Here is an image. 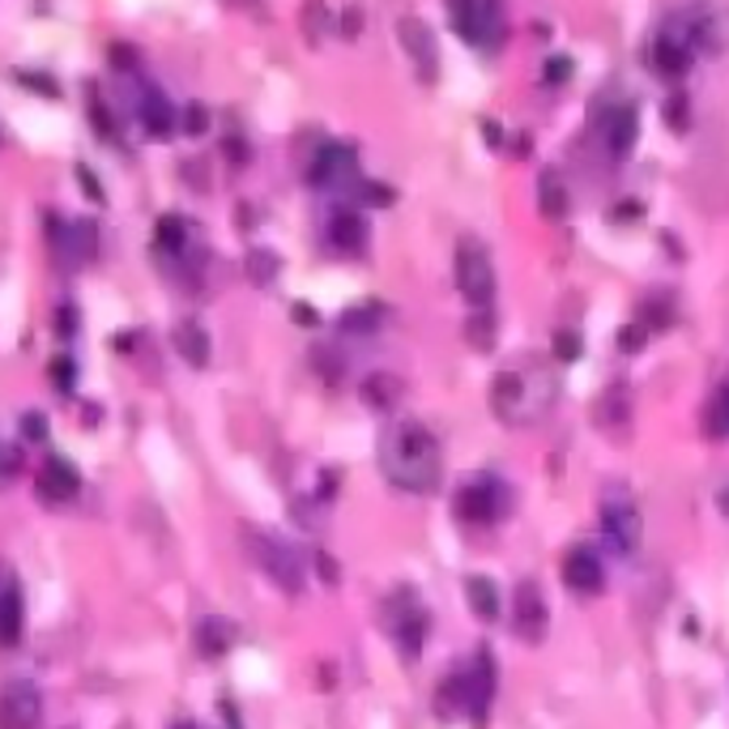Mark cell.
I'll return each mask as SVG.
<instances>
[{
  "mask_svg": "<svg viewBox=\"0 0 729 729\" xmlns=\"http://www.w3.org/2000/svg\"><path fill=\"white\" fill-rule=\"evenodd\" d=\"M380 465L384 478L397 486V491H410V495H431L440 491V478H444V457H440V440L431 436V427H422L418 418H397L388 427L380 444Z\"/></svg>",
  "mask_w": 729,
  "mask_h": 729,
  "instance_id": "1",
  "label": "cell"
},
{
  "mask_svg": "<svg viewBox=\"0 0 729 729\" xmlns=\"http://www.w3.org/2000/svg\"><path fill=\"white\" fill-rule=\"evenodd\" d=\"M452 26L474 47H500L504 43V9L495 0H448Z\"/></svg>",
  "mask_w": 729,
  "mask_h": 729,
  "instance_id": "2",
  "label": "cell"
},
{
  "mask_svg": "<svg viewBox=\"0 0 729 729\" xmlns=\"http://www.w3.org/2000/svg\"><path fill=\"white\" fill-rule=\"evenodd\" d=\"M602 534L619 555H635L640 538H644V521L640 507L632 504V495L623 486H605L602 495Z\"/></svg>",
  "mask_w": 729,
  "mask_h": 729,
  "instance_id": "3",
  "label": "cell"
},
{
  "mask_svg": "<svg viewBox=\"0 0 729 729\" xmlns=\"http://www.w3.org/2000/svg\"><path fill=\"white\" fill-rule=\"evenodd\" d=\"M452 265H457V290L465 294V303L470 308H486L495 299V265H491L486 248L478 239H461Z\"/></svg>",
  "mask_w": 729,
  "mask_h": 729,
  "instance_id": "4",
  "label": "cell"
},
{
  "mask_svg": "<svg viewBox=\"0 0 729 729\" xmlns=\"http://www.w3.org/2000/svg\"><path fill=\"white\" fill-rule=\"evenodd\" d=\"M384 628L397 640V648H401L406 657H414V653L427 644V635H431V614L414 602V593L401 589V593H393L388 605H384Z\"/></svg>",
  "mask_w": 729,
  "mask_h": 729,
  "instance_id": "5",
  "label": "cell"
},
{
  "mask_svg": "<svg viewBox=\"0 0 729 729\" xmlns=\"http://www.w3.org/2000/svg\"><path fill=\"white\" fill-rule=\"evenodd\" d=\"M253 555L256 564L269 571V580L282 589V593H303V559H299V550L290 546V542L274 538V534H253Z\"/></svg>",
  "mask_w": 729,
  "mask_h": 729,
  "instance_id": "6",
  "label": "cell"
},
{
  "mask_svg": "<svg viewBox=\"0 0 729 729\" xmlns=\"http://www.w3.org/2000/svg\"><path fill=\"white\" fill-rule=\"evenodd\" d=\"M452 512L465 521V525H495L507 512V491L500 478H470L457 500H452Z\"/></svg>",
  "mask_w": 729,
  "mask_h": 729,
  "instance_id": "7",
  "label": "cell"
},
{
  "mask_svg": "<svg viewBox=\"0 0 729 729\" xmlns=\"http://www.w3.org/2000/svg\"><path fill=\"white\" fill-rule=\"evenodd\" d=\"M512 632L521 635L525 644H542L546 632H550V610H546V598L534 580H521L516 585V598H512Z\"/></svg>",
  "mask_w": 729,
  "mask_h": 729,
  "instance_id": "8",
  "label": "cell"
},
{
  "mask_svg": "<svg viewBox=\"0 0 729 729\" xmlns=\"http://www.w3.org/2000/svg\"><path fill=\"white\" fill-rule=\"evenodd\" d=\"M43 726V696L26 678H13L0 692V729H39Z\"/></svg>",
  "mask_w": 729,
  "mask_h": 729,
  "instance_id": "9",
  "label": "cell"
},
{
  "mask_svg": "<svg viewBox=\"0 0 729 729\" xmlns=\"http://www.w3.org/2000/svg\"><path fill=\"white\" fill-rule=\"evenodd\" d=\"M77 491H82V474H77L64 457H47V461L39 465V474H34V495L47 507H64L68 500H77Z\"/></svg>",
  "mask_w": 729,
  "mask_h": 729,
  "instance_id": "10",
  "label": "cell"
},
{
  "mask_svg": "<svg viewBox=\"0 0 729 729\" xmlns=\"http://www.w3.org/2000/svg\"><path fill=\"white\" fill-rule=\"evenodd\" d=\"M564 580H568L571 593H580V598L602 593L605 568H602V559H598V550H593V546H571L568 559H564Z\"/></svg>",
  "mask_w": 729,
  "mask_h": 729,
  "instance_id": "11",
  "label": "cell"
},
{
  "mask_svg": "<svg viewBox=\"0 0 729 729\" xmlns=\"http://www.w3.org/2000/svg\"><path fill=\"white\" fill-rule=\"evenodd\" d=\"M491 410L504 422H521L529 414V380L521 372H500L491 380Z\"/></svg>",
  "mask_w": 729,
  "mask_h": 729,
  "instance_id": "12",
  "label": "cell"
},
{
  "mask_svg": "<svg viewBox=\"0 0 729 729\" xmlns=\"http://www.w3.org/2000/svg\"><path fill=\"white\" fill-rule=\"evenodd\" d=\"M308 180L317 189H337V184L358 180L354 175V150L350 146H324L317 154V162H312V171H308Z\"/></svg>",
  "mask_w": 729,
  "mask_h": 729,
  "instance_id": "13",
  "label": "cell"
},
{
  "mask_svg": "<svg viewBox=\"0 0 729 729\" xmlns=\"http://www.w3.org/2000/svg\"><path fill=\"white\" fill-rule=\"evenodd\" d=\"M52 235H56V256H61L68 269H77V265L95 260V253H98L95 223H77V226H64V231L52 223Z\"/></svg>",
  "mask_w": 729,
  "mask_h": 729,
  "instance_id": "14",
  "label": "cell"
},
{
  "mask_svg": "<svg viewBox=\"0 0 729 729\" xmlns=\"http://www.w3.org/2000/svg\"><path fill=\"white\" fill-rule=\"evenodd\" d=\"M491 699H495V662H491V653L482 648L474 657V666H470V717H474L478 729L486 726Z\"/></svg>",
  "mask_w": 729,
  "mask_h": 729,
  "instance_id": "15",
  "label": "cell"
},
{
  "mask_svg": "<svg viewBox=\"0 0 729 729\" xmlns=\"http://www.w3.org/2000/svg\"><path fill=\"white\" fill-rule=\"evenodd\" d=\"M22 614H26V605H22V585L9 576L4 589H0V648H13V644L22 640Z\"/></svg>",
  "mask_w": 729,
  "mask_h": 729,
  "instance_id": "16",
  "label": "cell"
},
{
  "mask_svg": "<svg viewBox=\"0 0 729 729\" xmlns=\"http://www.w3.org/2000/svg\"><path fill=\"white\" fill-rule=\"evenodd\" d=\"M329 244L337 253H363V244H367L363 214L358 210H333V218H329Z\"/></svg>",
  "mask_w": 729,
  "mask_h": 729,
  "instance_id": "17",
  "label": "cell"
},
{
  "mask_svg": "<svg viewBox=\"0 0 729 729\" xmlns=\"http://www.w3.org/2000/svg\"><path fill=\"white\" fill-rule=\"evenodd\" d=\"M401 39H406V47H410L418 73H422L427 82H436V39H431V31H427L422 22L406 18V22H401Z\"/></svg>",
  "mask_w": 729,
  "mask_h": 729,
  "instance_id": "18",
  "label": "cell"
},
{
  "mask_svg": "<svg viewBox=\"0 0 729 729\" xmlns=\"http://www.w3.org/2000/svg\"><path fill=\"white\" fill-rule=\"evenodd\" d=\"M653 64H657V73H666V77H683L687 64H692V39L662 34V39L653 43Z\"/></svg>",
  "mask_w": 729,
  "mask_h": 729,
  "instance_id": "19",
  "label": "cell"
},
{
  "mask_svg": "<svg viewBox=\"0 0 729 729\" xmlns=\"http://www.w3.org/2000/svg\"><path fill=\"white\" fill-rule=\"evenodd\" d=\"M175 350H180V358L189 363V367H205L210 363V333L196 324V320H184L180 329H175Z\"/></svg>",
  "mask_w": 729,
  "mask_h": 729,
  "instance_id": "20",
  "label": "cell"
},
{
  "mask_svg": "<svg viewBox=\"0 0 729 729\" xmlns=\"http://www.w3.org/2000/svg\"><path fill=\"white\" fill-rule=\"evenodd\" d=\"M141 125H146V132L150 137H167L171 128H175V111H171V103H167V95L162 90H146V98H141Z\"/></svg>",
  "mask_w": 729,
  "mask_h": 729,
  "instance_id": "21",
  "label": "cell"
},
{
  "mask_svg": "<svg viewBox=\"0 0 729 729\" xmlns=\"http://www.w3.org/2000/svg\"><path fill=\"white\" fill-rule=\"evenodd\" d=\"M231 644H235V628H231L226 619H218V614L201 619V628H196V648H201L205 657H223Z\"/></svg>",
  "mask_w": 729,
  "mask_h": 729,
  "instance_id": "22",
  "label": "cell"
},
{
  "mask_svg": "<svg viewBox=\"0 0 729 729\" xmlns=\"http://www.w3.org/2000/svg\"><path fill=\"white\" fill-rule=\"evenodd\" d=\"M538 210L542 218H550V223L568 214V189H564L559 171H542L538 175Z\"/></svg>",
  "mask_w": 729,
  "mask_h": 729,
  "instance_id": "23",
  "label": "cell"
},
{
  "mask_svg": "<svg viewBox=\"0 0 729 729\" xmlns=\"http://www.w3.org/2000/svg\"><path fill=\"white\" fill-rule=\"evenodd\" d=\"M465 598H470V610H474L482 623H495L500 619V593L486 576H470L465 580Z\"/></svg>",
  "mask_w": 729,
  "mask_h": 729,
  "instance_id": "24",
  "label": "cell"
},
{
  "mask_svg": "<svg viewBox=\"0 0 729 729\" xmlns=\"http://www.w3.org/2000/svg\"><path fill=\"white\" fill-rule=\"evenodd\" d=\"M632 141H635V111L632 107H619L610 116V128H605V146L614 159H628L632 154Z\"/></svg>",
  "mask_w": 729,
  "mask_h": 729,
  "instance_id": "25",
  "label": "cell"
},
{
  "mask_svg": "<svg viewBox=\"0 0 729 729\" xmlns=\"http://www.w3.org/2000/svg\"><path fill=\"white\" fill-rule=\"evenodd\" d=\"M363 401L372 406V410H393L397 401H401V380L397 376H384V372H376V376H367L363 380Z\"/></svg>",
  "mask_w": 729,
  "mask_h": 729,
  "instance_id": "26",
  "label": "cell"
},
{
  "mask_svg": "<svg viewBox=\"0 0 729 729\" xmlns=\"http://www.w3.org/2000/svg\"><path fill=\"white\" fill-rule=\"evenodd\" d=\"M704 436L708 440H726L729 436V384H717L708 406H704Z\"/></svg>",
  "mask_w": 729,
  "mask_h": 729,
  "instance_id": "27",
  "label": "cell"
},
{
  "mask_svg": "<svg viewBox=\"0 0 729 729\" xmlns=\"http://www.w3.org/2000/svg\"><path fill=\"white\" fill-rule=\"evenodd\" d=\"M495 337H500V324L495 317L486 312V308H474V317L465 320V342L474 350H491L495 346Z\"/></svg>",
  "mask_w": 729,
  "mask_h": 729,
  "instance_id": "28",
  "label": "cell"
},
{
  "mask_svg": "<svg viewBox=\"0 0 729 729\" xmlns=\"http://www.w3.org/2000/svg\"><path fill=\"white\" fill-rule=\"evenodd\" d=\"M380 320H384L380 303H358V308L342 312V329L346 333H372V329H380Z\"/></svg>",
  "mask_w": 729,
  "mask_h": 729,
  "instance_id": "29",
  "label": "cell"
},
{
  "mask_svg": "<svg viewBox=\"0 0 729 729\" xmlns=\"http://www.w3.org/2000/svg\"><path fill=\"white\" fill-rule=\"evenodd\" d=\"M248 278H253L256 286H269L274 278H278V269H282V260H278V253H269V248H253L248 253Z\"/></svg>",
  "mask_w": 729,
  "mask_h": 729,
  "instance_id": "30",
  "label": "cell"
},
{
  "mask_svg": "<svg viewBox=\"0 0 729 729\" xmlns=\"http://www.w3.org/2000/svg\"><path fill=\"white\" fill-rule=\"evenodd\" d=\"M354 201L363 210H384V205H393V189H384L376 180H354Z\"/></svg>",
  "mask_w": 729,
  "mask_h": 729,
  "instance_id": "31",
  "label": "cell"
},
{
  "mask_svg": "<svg viewBox=\"0 0 729 729\" xmlns=\"http://www.w3.org/2000/svg\"><path fill=\"white\" fill-rule=\"evenodd\" d=\"M550 350H555V358H564V363H576L580 358V350H585V337L576 333V329H555V337H550Z\"/></svg>",
  "mask_w": 729,
  "mask_h": 729,
  "instance_id": "32",
  "label": "cell"
},
{
  "mask_svg": "<svg viewBox=\"0 0 729 729\" xmlns=\"http://www.w3.org/2000/svg\"><path fill=\"white\" fill-rule=\"evenodd\" d=\"M644 342H648V324H644V320H632V324L619 329V350H623V354H640Z\"/></svg>",
  "mask_w": 729,
  "mask_h": 729,
  "instance_id": "33",
  "label": "cell"
},
{
  "mask_svg": "<svg viewBox=\"0 0 729 729\" xmlns=\"http://www.w3.org/2000/svg\"><path fill=\"white\" fill-rule=\"evenodd\" d=\"M312 363H317V372H320V376H324L329 384H337V380H342V372H346V367H342V358H337V354H333L329 346H317Z\"/></svg>",
  "mask_w": 729,
  "mask_h": 729,
  "instance_id": "34",
  "label": "cell"
},
{
  "mask_svg": "<svg viewBox=\"0 0 729 729\" xmlns=\"http://www.w3.org/2000/svg\"><path fill=\"white\" fill-rule=\"evenodd\" d=\"M602 414H605V422H610V427H614V422H623V418H628V397H623V384H614V388H610V393H605Z\"/></svg>",
  "mask_w": 729,
  "mask_h": 729,
  "instance_id": "35",
  "label": "cell"
},
{
  "mask_svg": "<svg viewBox=\"0 0 729 729\" xmlns=\"http://www.w3.org/2000/svg\"><path fill=\"white\" fill-rule=\"evenodd\" d=\"M73 380H77V367H73V358H52V384L61 388V393H68L73 388Z\"/></svg>",
  "mask_w": 729,
  "mask_h": 729,
  "instance_id": "36",
  "label": "cell"
},
{
  "mask_svg": "<svg viewBox=\"0 0 729 729\" xmlns=\"http://www.w3.org/2000/svg\"><path fill=\"white\" fill-rule=\"evenodd\" d=\"M205 128H210V111H205L201 103H189V107H184V132H192V137H201Z\"/></svg>",
  "mask_w": 729,
  "mask_h": 729,
  "instance_id": "37",
  "label": "cell"
},
{
  "mask_svg": "<svg viewBox=\"0 0 729 729\" xmlns=\"http://www.w3.org/2000/svg\"><path fill=\"white\" fill-rule=\"evenodd\" d=\"M22 436L34 440V444H43L47 440V418L43 414H22Z\"/></svg>",
  "mask_w": 729,
  "mask_h": 729,
  "instance_id": "38",
  "label": "cell"
},
{
  "mask_svg": "<svg viewBox=\"0 0 729 729\" xmlns=\"http://www.w3.org/2000/svg\"><path fill=\"white\" fill-rule=\"evenodd\" d=\"M22 470V452L9 444H0V482H9V478H18Z\"/></svg>",
  "mask_w": 729,
  "mask_h": 729,
  "instance_id": "39",
  "label": "cell"
},
{
  "mask_svg": "<svg viewBox=\"0 0 729 729\" xmlns=\"http://www.w3.org/2000/svg\"><path fill=\"white\" fill-rule=\"evenodd\" d=\"M317 571H320V580H324V585H342V568L333 564V555H329V550H317Z\"/></svg>",
  "mask_w": 729,
  "mask_h": 729,
  "instance_id": "40",
  "label": "cell"
},
{
  "mask_svg": "<svg viewBox=\"0 0 729 729\" xmlns=\"http://www.w3.org/2000/svg\"><path fill=\"white\" fill-rule=\"evenodd\" d=\"M669 125L678 128V132L687 128V98H683V95H674V98H669Z\"/></svg>",
  "mask_w": 729,
  "mask_h": 729,
  "instance_id": "41",
  "label": "cell"
},
{
  "mask_svg": "<svg viewBox=\"0 0 729 729\" xmlns=\"http://www.w3.org/2000/svg\"><path fill=\"white\" fill-rule=\"evenodd\" d=\"M77 180H82V192H86L90 201H103V184L90 175V167H77Z\"/></svg>",
  "mask_w": 729,
  "mask_h": 729,
  "instance_id": "42",
  "label": "cell"
},
{
  "mask_svg": "<svg viewBox=\"0 0 729 729\" xmlns=\"http://www.w3.org/2000/svg\"><path fill=\"white\" fill-rule=\"evenodd\" d=\"M22 82H26V86H34V90H39V95L56 98V86H52V82H47V77H43V73H22Z\"/></svg>",
  "mask_w": 729,
  "mask_h": 729,
  "instance_id": "43",
  "label": "cell"
},
{
  "mask_svg": "<svg viewBox=\"0 0 729 729\" xmlns=\"http://www.w3.org/2000/svg\"><path fill=\"white\" fill-rule=\"evenodd\" d=\"M610 218H614V223H635V218H640V205H635V201H619Z\"/></svg>",
  "mask_w": 729,
  "mask_h": 729,
  "instance_id": "44",
  "label": "cell"
},
{
  "mask_svg": "<svg viewBox=\"0 0 729 729\" xmlns=\"http://www.w3.org/2000/svg\"><path fill=\"white\" fill-rule=\"evenodd\" d=\"M568 73H571L568 61H550V64H546V82H564Z\"/></svg>",
  "mask_w": 729,
  "mask_h": 729,
  "instance_id": "45",
  "label": "cell"
},
{
  "mask_svg": "<svg viewBox=\"0 0 729 729\" xmlns=\"http://www.w3.org/2000/svg\"><path fill=\"white\" fill-rule=\"evenodd\" d=\"M56 329H61V333H73V329H77V312H73V308H61V312H56Z\"/></svg>",
  "mask_w": 729,
  "mask_h": 729,
  "instance_id": "46",
  "label": "cell"
},
{
  "mask_svg": "<svg viewBox=\"0 0 729 729\" xmlns=\"http://www.w3.org/2000/svg\"><path fill=\"white\" fill-rule=\"evenodd\" d=\"M294 320H299V324H317V308H312V303H294Z\"/></svg>",
  "mask_w": 729,
  "mask_h": 729,
  "instance_id": "47",
  "label": "cell"
},
{
  "mask_svg": "<svg viewBox=\"0 0 729 729\" xmlns=\"http://www.w3.org/2000/svg\"><path fill=\"white\" fill-rule=\"evenodd\" d=\"M223 717H226V726H231V729H244V726H239V712L231 708V699H223Z\"/></svg>",
  "mask_w": 729,
  "mask_h": 729,
  "instance_id": "48",
  "label": "cell"
},
{
  "mask_svg": "<svg viewBox=\"0 0 729 729\" xmlns=\"http://www.w3.org/2000/svg\"><path fill=\"white\" fill-rule=\"evenodd\" d=\"M111 56H116V64H120V68H128V64L137 61V56H128V47H116V52H111Z\"/></svg>",
  "mask_w": 729,
  "mask_h": 729,
  "instance_id": "49",
  "label": "cell"
},
{
  "mask_svg": "<svg viewBox=\"0 0 729 729\" xmlns=\"http://www.w3.org/2000/svg\"><path fill=\"white\" fill-rule=\"evenodd\" d=\"M717 507H721V512L729 516V482L721 486V491H717Z\"/></svg>",
  "mask_w": 729,
  "mask_h": 729,
  "instance_id": "50",
  "label": "cell"
},
{
  "mask_svg": "<svg viewBox=\"0 0 729 729\" xmlns=\"http://www.w3.org/2000/svg\"><path fill=\"white\" fill-rule=\"evenodd\" d=\"M175 729H196V726H175Z\"/></svg>",
  "mask_w": 729,
  "mask_h": 729,
  "instance_id": "51",
  "label": "cell"
},
{
  "mask_svg": "<svg viewBox=\"0 0 729 729\" xmlns=\"http://www.w3.org/2000/svg\"><path fill=\"white\" fill-rule=\"evenodd\" d=\"M0 589H4V580H0Z\"/></svg>",
  "mask_w": 729,
  "mask_h": 729,
  "instance_id": "52",
  "label": "cell"
}]
</instances>
